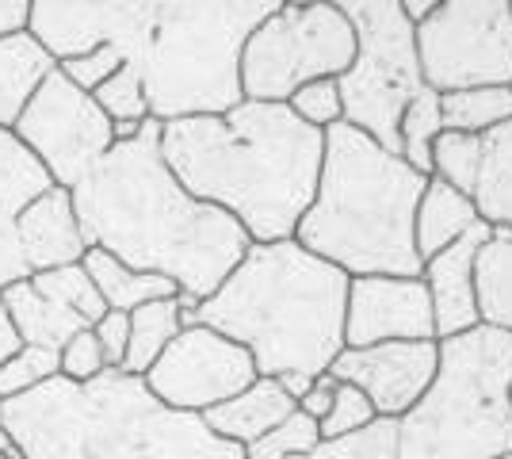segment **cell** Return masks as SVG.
Returning a JSON list of instances; mask_svg holds the SVG:
<instances>
[{
    "label": "cell",
    "mask_w": 512,
    "mask_h": 459,
    "mask_svg": "<svg viewBox=\"0 0 512 459\" xmlns=\"http://www.w3.org/2000/svg\"><path fill=\"white\" fill-rule=\"evenodd\" d=\"M497 459H512V452H509V456H497Z\"/></svg>",
    "instance_id": "obj_47"
},
{
    "label": "cell",
    "mask_w": 512,
    "mask_h": 459,
    "mask_svg": "<svg viewBox=\"0 0 512 459\" xmlns=\"http://www.w3.org/2000/svg\"><path fill=\"white\" fill-rule=\"evenodd\" d=\"M428 176L409 169L363 131L337 123L325 131V153L314 203L295 241L348 280L356 276H421L413 215Z\"/></svg>",
    "instance_id": "obj_6"
},
{
    "label": "cell",
    "mask_w": 512,
    "mask_h": 459,
    "mask_svg": "<svg viewBox=\"0 0 512 459\" xmlns=\"http://www.w3.org/2000/svg\"><path fill=\"white\" fill-rule=\"evenodd\" d=\"M356 58V31L341 4H276L245 39L241 96L287 104L302 85L341 77Z\"/></svg>",
    "instance_id": "obj_9"
},
{
    "label": "cell",
    "mask_w": 512,
    "mask_h": 459,
    "mask_svg": "<svg viewBox=\"0 0 512 459\" xmlns=\"http://www.w3.org/2000/svg\"><path fill=\"white\" fill-rule=\"evenodd\" d=\"M413 31L432 92L512 85V0H444Z\"/></svg>",
    "instance_id": "obj_10"
},
{
    "label": "cell",
    "mask_w": 512,
    "mask_h": 459,
    "mask_svg": "<svg viewBox=\"0 0 512 459\" xmlns=\"http://www.w3.org/2000/svg\"><path fill=\"white\" fill-rule=\"evenodd\" d=\"M402 4V16H406L413 27H421V23L436 12V0H398Z\"/></svg>",
    "instance_id": "obj_42"
},
{
    "label": "cell",
    "mask_w": 512,
    "mask_h": 459,
    "mask_svg": "<svg viewBox=\"0 0 512 459\" xmlns=\"http://www.w3.org/2000/svg\"><path fill=\"white\" fill-rule=\"evenodd\" d=\"M444 134V115H440V92L421 88L409 100L406 115L398 123V157L421 176H432V142Z\"/></svg>",
    "instance_id": "obj_27"
},
{
    "label": "cell",
    "mask_w": 512,
    "mask_h": 459,
    "mask_svg": "<svg viewBox=\"0 0 512 459\" xmlns=\"http://www.w3.org/2000/svg\"><path fill=\"white\" fill-rule=\"evenodd\" d=\"M81 268L88 272L92 287L100 291V299H104L107 310L130 314V310H138V306L157 303V299H176V295H180V287L172 284V280L153 276V272H134V268H127L123 261H115L104 249H88Z\"/></svg>",
    "instance_id": "obj_23"
},
{
    "label": "cell",
    "mask_w": 512,
    "mask_h": 459,
    "mask_svg": "<svg viewBox=\"0 0 512 459\" xmlns=\"http://www.w3.org/2000/svg\"><path fill=\"white\" fill-rule=\"evenodd\" d=\"M180 329H184V303H180V295L130 310V341L119 372L142 379L153 368V360L176 341Z\"/></svg>",
    "instance_id": "obj_25"
},
{
    "label": "cell",
    "mask_w": 512,
    "mask_h": 459,
    "mask_svg": "<svg viewBox=\"0 0 512 459\" xmlns=\"http://www.w3.org/2000/svg\"><path fill=\"white\" fill-rule=\"evenodd\" d=\"M478 142H482V157H478L470 203L490 230L512 234V119L478 134Z\"/></svg>",
    "instance_id": "obj_22"
},
{
    "label": "cell",
    "mask_w": 512,
    "mask_h": 459,
    "mask_svg": "<svg viewBox=\"0 0 512 459\" xmlns=\"http://www.w3.org/2000/svg\"><path fill=\"white\" fill-rule=\"evenodd\" d=\"M104 372H107L104 352H100V345H96L92 329L77 333V337L58 352V375L69 379V383H92L96 375H104Z\"/></svg>",
    "instance_id": "obj_37"
},
{
    "label": "cell",
    "mask_w": 512,
    "mask_h": 459,
    "mask_svg": "<svg viewBox=\"0 0 512 459\" xmlns=\"http://www.w3.org/2000/svg\"><path fill=\"white\" fill-rule=\"evenodd\" d=\"M375 406L367 402V394L348 387V383H337V394H333V406L329 414L318 421V433L321 440H333V437H348V433H360L363 425L375 421Z\"/></svg>",
    "instance_id": "obj_35"
},
{
    "label": "cell",
    "mask_w": 512,
    "mask_h": 459,
    "mask_svg": "<svg viewBox=\"0 0 512 459\" xmlns=\"http://www.w3.org/2000/svg\"><path fill=\"white\" fill-rule=\"evenodd\" d=\"M295 410H299L295 398L283 391L276 379H264L260 375L253 387H245L230 402L207 410L203 421H207V429H211L214 437L230 440L237 448H249L260 437H268L276 425H283Z\"/></svg>",
    "instance_id": "obj_18"
},
{
    "label": "cell",
    "mask_w": 512,
    "mask_h": 459,
    "mask_svg": "<svg viewBox=\"0 0 512 459\" xmlns=\"http://www.w3.org/2000/svg\"><path fill=\"white\" fill-rule=\"evenodd\" d=\"M31 287L46 295V299H54V303L69 306L73 314H81L88 326H96L100 318L107 314L104 299H100V291L92 287L88 280V272L81 264H65V268H50V272H35V276H27Z\"/></svg>",
    "instance_id": "obj_28"
},
{
    "label": "cell",
    "mask_w": 512,
    "mask_h": 459,
    "mask_svg": "<svg viewBox=\"0 0 512 459\" xmlns=\"http://www.w3.org/2000/svg\"><path fill=\"white\" fill-rule=\"evenodd\" d=\"M184 326H207L253 356L256 375L329 372L344 349L348 276L299 241H253L203 303L184 299Z\"/></svg>",
    "instance_id": "obj_4"
},
{
    "label": "cell",
    "mask_w": 512,
    "mask_h": 459,
    "mask_svg": "<svg viewBox=\"0 0 512 459\" xmlns=\"http://www.w3.org/2000/svg\"><path fill=\"white\" fill-rule=\"evenodd\" d=\"M0 421L20 459H245V448L214 437L199 414L169 410L119 368L92 383L58 375L0 402Z\"/></svg>",
    "instance_id": "obj_5"
},
{
    "label": "cell",
    "mask_w": 512,
    "mask_h": 459,
    "mask_svg": "<svg viewBox=\"0 0 512 459\" xmlns=\"http://www.w3.org/2000/svg\"><path fill=\"white\" fill-rule=\"evenodd\" d=\"M272 0H35L27 31L54 62L111 46L142 81L150 119L222 115L241 96L245 39Z\"/></svg>",
    "instance_id": "obj_1"
},
{
    "label": "cell",
    "mask_w": 512,
    "mask_h": 459,
    "mask_svg": "<svg viewBox=\"0 0 512 459\" xmlns=\"http://www.w3.org/2000/svg\"><path fill=\"white\" fill-rule=\"evenodd\" d=\"M50 188L43 165L23 150L12 131H0V291L16 280H27L16 245V215Z\"/></svg>",
    "instance_id": "obj_17"
},
{
    "label": "cell",
    "mask_w": 512,
    "mask_h": 459,
    "mask_svg": "<svg viewBox=\"0 0 512 459\" xmlns=\"http://www.w3.org/2000/svg\"><path fill=\"white\" fill-rule=\"evenodd\" d=\"M276 383L291 394V398H295V406H299V398L310 391V383H314V379H310V375H302V372H287V375H279Z\"/></svg>",
    "instance_id": "obj_43"
},
{
    "label": "cell",
    "mask_w": 512,
    "mask_h": 459,
    "mask_svg": "<svg viewBox=\"0 0 512 459\" xmlns=\"http://www.w3.org/2000/svg\"><path fill=\"white\" fill-rule=\"evenodd\" d=\"M256 364L237 341L214 333L207 326H184L169 349L153 360L142 375L157 402L180 414H207L214 406L230 402L234 394L253 387Z\"/></svg>",
    "instance_id": "obj_12"
},
{
    "label": "cell",
    "mask_w": 512,
    "mask_h": 459,
    "mask_svg": "<svg viewBox=\"0 0 512 459\" xmlns=\"http://www.w3.org/2000/svg\"><path fill=\"white\" fill-rule=\"evenodd\" d=\"M341 12L356 31V58L337 77L348 127L383 150L398 153V123L409 100L425 88L417 62V31L398 0H344Z\"/></svg>",
    "instance_id": "obj_8"
},
{
    "label": "cell",
    "mask_w": 512,
    "mask_h": 459,
    "mask_svg": "<svg viewBox=\"0 0 512 459\" xmlns=\"http://www.w3.org/2000/svg\"><path fill=\"white\" fill-rule=\"evenodd\" d=\"M509 92H512V85H509Z\"/></svg>",
    "instance_id": "obj_48"
},
{
    "label": "cell",
    "mask_w": 512,
    "mask_h": 459,
    "mask_svg": "<svg viewBox=\"0 0 512 459\" xmlns=\"http://www.w3.org/2000/svg\"><path fill=\"white\" fill-rule=\"evenodd\" d=\"M12 134L43 165L50 184L65 192H73L115 146L111 119L96 108L88 92L65 81L62 69H54L43 88L31 96Z\"/></svg>",
    "instance_id": "obj_11"
},
{
    "label": "cell",
    "mask_w": 512,
    "mask_h": 459,
    "mask_svg": "<svg viewBox=\"0 0 512 459\" xmlns=\"http://www.w3.org/2000/svg\"><path fill=\"white\" fill-rule=\"evenodd\" d=\"M425 398L398 417V459H497L512 452V333L474 326L436 341Z\"/></svg>",
    "instance_id": "obj_7"
},
{
    "label": "cell",
    "mask_w": 512,
    "mask_h": 459,
    "mask_svg": "<svg viewBox=\"0 0 512 459\" xmlns=\"http://www.w3.org/2000/svg\"><path fill=\"white\" fill-rule=\"evenodd\" d=\"M493 230L486 222H478L467 238H459L451 249L436 253L425 261L421 280L432 299V322H436V341H448L459 333H470L478 326V295H474V261L478 249L486 245Z\"/></svg>",
    "instance_id": "obj_16"
},
{
    "label": "cell",
    "mask_w": 512,
    "mask_h": 459,
    "mask_svg": "<svg viewBox=\"0 0 512 459\" xmlns=\"http://www.w3.org/2000/svg\"><path fill=\"white\" fill-rule=\"evenodd\" d=\"M287 108L295 111L306 127H314V131H329V127H337V123L344 119L337 77H325V81H310V85H302L299 92L287 100Z\"/></svg>",
    "instance_id": "obj_34"
},
{
    "label": "cell",
    "mask_w": 512,
    "mask_h": 459,
    "mask_svg": "<svg viewBox=\"0 0 512 459\" xmlns=\"http://www.w3.org/2000/svg\"><path fill=\"white\" fill-rule=\"evenodd\" d=\"M0 456H16V448H12V437H8V429H4V421H0Z\"/></svg>",
    "instance_id": "obj_44"
},
{
    "label": "cell",
    "mask_w": 512,
    "mask_h": 459,
    "mask_svg": "<svg viewBox=\"0 0 512 459\" xmlns=\"http://www.w3.org/2000/svg\"><path fill=\"white\" fill-rule=\"evenodd\" d=\"M333 394H337V379H333L329 372L318 375V379L310 383V391L299 398V414L321 421V417L329 414V406H333Z\"/></svg>",
    "instance_id": "obj_39"
},
{
    "label": "cell",
    "mask_w": 512,
    "mask_h": 459,
    "mask_svg": "<svg viewBox=\"0 0 512 459\" xmlns=\"http://www.w3.org/2000/svg\"><path fill=\"white\" fill-rule=\"evenodd\" d=\"M318 440H321L318 421L295 410V414L287 417L283 425H276L268 437H260L256 444H249V448H245V459H299V456H306Z\"/></svg>",
    "instance_id": "obj_33"
},
{
    "label": "cell",
    "mask_w": 512,
    "mask_h": 459,
    "mask_svg": "<svg viewBox=\"0 0 512 459\" xmlns=\"http://www.w3.org/2000/svg\"><path fill=\"white\" fill-rule=\"evenodd\" d=\"M20 337H16V329H12V322H8V310H4V303H0V368L20 352Z\"/></svg>",
    "instance_id": "obj_41"
},
{
    "label": "cell",
    "mask_w": 512,
    "mask_h": 459,
    "mask_svg": "<svg viewBox=\"0 0 512 459\" xmlns=\"http://www.w3.org/2000/svg\"><path fill=\"white\" fill-rule=\"evenodd\" d=\"M16 245H20L27 276L85 261L88 241L73 211V196L58 184H50L43 196L31 199L16 215Z\"/></svg>",
    "instance_id": "obj_15"
},
{
    "label": "cell",
    "mask_w": 512,
    "mask_h": 459,
    "mask_svg": "<svg viewBox=\"0 0 512 459\" xmlns=\"http://www.w3.org/2000/svg\"><path fill=\"white\" fill-rule=\"evenodd\" d=\"M27 16H31L27 0H0V39L16 35V31H27Z\"/></svg>",
    "instance_id": "obj_40"
},
{
    "label": "cell",
    "mask_w": 512,
    "mask_h": 459,
    "mask_svg": "<svg viewBox=\"0 0 512 459\" xmlns=\"http://www.w3.org/2000/svg\"><path fill=\"white\" fill-rule=\"evenodd\" d=\"M436 368H440L436 341H386L367 349H341V356L329 364V375L367 394L379 417L398 421L425 398Z\"/></svg>",
    "instance_id": "obj_13"
},
{
    "label": "cell",
    "mask_w": 512,
    "mask_h": 459,
    "mask_svg": "<svg viewBox=\"0 0 512 459\" xmlns=\"http://www.w3.org/2000/svg\"><path fill=\"white\" fill-rule=\"evenodd\" d=\"M0 303H4V310H8V322H12V329H16L20 345H31V349L62 352L77 333L92 329L85 318L73 314L69 306L39 295V291L31 287V280L8 284L4 291H0Z\"/></svg>",
    "instance_id": "obj_19"
},
{
    "label": "cell",
    "mask_w": 512,
    "mask_h": 459,
    "mask_svg": "<svg viewBox=\"0 0 512 459\" xmlns=\"http://www.w3.org/2000/svg\"><path fill=\"white\" fill-rule=\"evenodd\" d=\"M478 326L512 333V234L493 230L474 261Z\"/></svg>",
    "instance_id": "obj_24"
},
{
    "label": "cell",
    "mask_w": 512,
    "mask_h": 459,
    "mask_svg": "<svg viewBox=\"0 0 512 459\" xmlns=\"http://www.w3.org/2000/svg\"><path fill=\"white\" fill-rule=\"evenodd\" d=\"M325 131L287 104L241 100L222 115L161 123V157L195 199L226 211L249 241L295 238L314 203Z\"/></svg>",
    "instance_id": "obj_3"
},
{
    "label": "cell",
    "mask_w": 512,
    "mask_h": 459,
    "mask_svg": "<svg viewBox=\"0 0 512 459\" xmlns=\"http://www.w3.org/2000/svg\"><path fill=\"white\" fill-rule=\"evenodd\" d=\"M58 69H62V77L69 85H77L81 92L92 96L107 77H115V73L123 69V58H119L111 46H96V50H88V54H77V58L58 62Z\"/></svg>",
    "instance_id": "obj_36"
},
{
    "label": "cell",
    "mask_w": 512,
    "mask_h": 459,
    "mask_svg": "<svg viewBox=\"0 0 512 459\" xmlns=\"http://www.w3.org/2000/svg\"><path fill=\"white\" fill-rule=\"evenodd\" d=\"M50 379H58V352L23 345V349L0 368V402H12V398H23V394L39 391Z\"/></svg>",
    "instance_id": "obj_32"
},
{
    "label": "cell",
    "mask_w": 512,
    "mask_h": 459,
    "mask_svg": "<svg viewBox=\"0 0 512 459\" xmlns=\"http://www.w3.org/2000/svg\"><path fill=\"white\" fill-rule=\"evenodd\" d=\"M299 459H398V421L394 417H375L371 425H363L360 433L318 440Z\"/></svg>",
    "instance_id": "obj_29"
},
{
    "label": "cell",
    "mask_w": 512,
    "mask_h": 459,
    "mask_svg": "<svg viewBox=\"0 0 512 459\" xmlns=\"http://www.w3.org/2000/svg\"><path fill=\"white\" fill-rule=\"evenodd\" d=\"M88 249H104L134 272H153L203 303L234 272L249 234L226 211L195 199L161 157V123L115 142L69 192Z\"/></svg>",
    "instance_id": "obj_2"
},
{
    "label": "cell",
    "mask_w": 512,
    "mask_h": 459,
    "mask_svg": "<svg viewBox=\"0 0 512 459\" xmlns=\"http://www.w3.org/2000/svg\"><path fill=\"white\" fill-rule=\"evenodd\" d=\"M444 131L455 134H486L512 119V92L509 88H463L440 96Z\"/></svg>",
    "instance_id": "obj_26"
},
{
    "label": "cell",
    "mask_w": 512,
    "mask_h": 459,
    "mask_svg": "<svg viewBox=\"0 0 512 459\" xmlns=\"http://www.w3.org/2000/svg\"><path fill=\"white\" fill-rule=\"evenodd\" d=\"M58 69L46 46L31 31H16L0 39V131L20 123L23 108L43 88V81Z\"/></svg>",
    "instance_id": "obj_20"
},
{
    "label": "cell",
    "mask_w": 512,
    "mask_h": 459,
    "mask_svg": "<svg viewBox=\"0 0 512 459\" xmlns=\"http://www.w3.org/2000/svg\"><path fill=\"white\" fill-rule=\"evenodd\" d=\"M509 402H512V383H509Z\"/></svg>",
    "instance_id": "obj_46"
},
{
    "label": "cell",
    "mask_w": 512,
    "mask_h": 459,
    "mask_svg": "<svg viewBox=\"0 0 512 459\" xmlns=\"http://www.w3.org/2000/svg\"><path fill=\"white\" fill-rule=\"evenodd\" d=\"M478 157H482L478 134L444 131L436 142H432V176L444 180V184H451L455 192L470 196L474 173H478Z\"/></svg>",
    "instance_id": "obj_30"
},
{
    "label": "cell",
    "mask_w": 512,
    "mask_h": 459,
    "mask_svg": "<svg viewBox=\"0 0 512 459\" xmlns=\"http://www.w3.org/2000/svg\"><path fill=\"white\" fill-rule=\"evenodd\" d=\"M0 459H20V456H0Z\"/></svg>",
    "instance_id": "obj_45"
},
{
    "label": "cell",
    "mask_w": 512,
    "mask_h": 459,
    "mask_svg": "<svg viewBox=\"0 0 512 459\" xmlns=\"http://www.w3.org/2000/svg\"><path fill=\"white\" fill-rule=\"evenodd\" d=\"M478 211L470 196L455 192L451 184L428 176L421 203H417V215H413V241H417V257L432 261L436 253L451 249L459 238H467L470 230L478 226Z\"/></svg>",
    "instance_id": "obj_21"
},
{
    "label": "cell",
    "mask_w": 512,
    "mask_h": 459,
    "mask_svg": "<svg viewBox=\"0 0 512 459\" xmlns=\"http://www.w3.org/2000/svg\"><path fill=\"white\" fill-rule=\"evenodd\" d=\"M92 337L104 352L107 368H123V356H127V341H130V314L123 310H107L104 318L92 326Z\"/></svg>",
    "instance_id": "obj_38"
},
{
    "label": "cell",
    "mask_w": 512,
    "mask_h": 459,
    "mask_svg": "<svg viewBox=\"0 0 512 459\" xmlns=\"http://www.w3.org/2000/svg\"><path fill=\"white\" fill-rule=\"evenodd\" d=\"M386 341H436L432 299L421 276H356L344 303V349Z\"/></svg>",
    "instance_id": "obj_14"
},
{
    "label": "cell",
    "mask_w": 512,
    "mask_h": 459,
    "mask_svg": "<svg viewBox=\"0 0 512 459\" xmlns=\"http://www.w3.org/2000/svg\"><path fill=\"white\" fill-rule=\"evenodd\" d=\"M92 100H96V108L111 119V127H123V123L142 127V123L150 119V104H146L142 81H138V73L130 66H123L115 77H107L104 85L92 92Z\"/></svg>",
    "instance_id": "obj_31"
}]
</instances>
